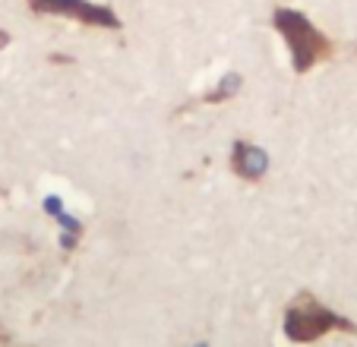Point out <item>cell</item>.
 <instances>
[{
    "mask_svg": "<svg viewBox=\"0 0 357 347\" xmlns=\"http://www.w3.org/2000/svg\"><path fill=\"white\" fill-rule=\"evenodd\" d=\"M272 22H275V29L282 32L284 45H288L297 73H307V70H313L317 63L332 57V41L303 13H297V10H291V7H278Z\"/></svg>",
    "mask_w": 357,
    "mask_h": 347,
    "instance_id": "obj_1",
    "label": "cell"
},
{
    "mask_svg": "<svg viewBox=\"0 0 357 347\" xmlns=\"http://www.w3.org/2000/svg\"><path fill=\"white\" fill-rule=\"evenodd\" d=\"M335 328L354 332V325H351L344 316L332 313V309L323 307L313 294H301L288 307V313H284V334H288L291 341H297V344L317 341V338H323V334L335 332Z\"/></svg>",
    "mask_w": 357,
    "mask_h": 347,
    "instance_id": "obj_2",
    "label": "cell"
},
{
    "mask_svg": "<svg viewBox=\"0 0 357 347\" xmlns=\"http://www.w3.org/2000/svg\"><path fill=\"white\" fill-rule=\"evenodd\" d=\"M26 3L38 16H63V20H76L95 29H121L114 10L92 3V0H26Z\"/></svg>",
    "mask_w": 357,
    "mask_h": 347,
    "instance_id": "obj_3",
    "label": "cell"
},
{
    "mask_svg": "<svg viewBox=\"0 0 357 347\" xmlns=\"http://www.w3.org/2000/svg\"><path fill=\"white\" fill-rule=\"evenodd\" d=\"M231 171L247 183H259L269 171V158H266L263 148H257L253 142L237 139L234 148H231Z\"/></svg>",
    "mask_w": 357,
    "mask_h": 347,
    "instance_id": "obj_4",
    "label": "cell"
},
{
    "mask_svg": "<svg viewBox=\"0 0 357 347\" xmlns=\"http://www.w3.org/2000/svg\"><path fill=\"white\" fill-rule=\"evenodd\" d=\"M237 86H241V76H237V73H231V76H225V79L218 82V86H215V92H206V95H202V101H209V105H218V101L231 98V95L237 92Z\"/></svg>",
    "mask_w": 357,
    "mask_h": 347,
    "instance_id": "obj_5",
    "label": "cell"
},
{
    "mask_svg": "<svg viewBox=\"0 0 357 347\" xmlns=\"http://www.w3.org/2000/svg\"><path fill=\"white\" fill-rule=\"evenodd\" d=\"M7 41H10V35H7V32H3V29H0V47L7 45Z\"/></svg>",
    "mask_w": 357,
    "mask_h": 347,
    "instance_id": "obj_6",
    "label": "cell"
},
{
    "mask_svg": "<svg viewBox=\"0 0 357 347\" xmlns=\"http://www.w3.org/2000/svg\"><path fill=\"white\" fill-rule=\"evenodd\" d=\"M196 347H209V344H206V341H199V344H196Z\"/></svg>",
    "mask_w": 357,
    "mask_h": 347,
    "instance_id": "obj_7",
    "label": "cell"
}]
</instances>
